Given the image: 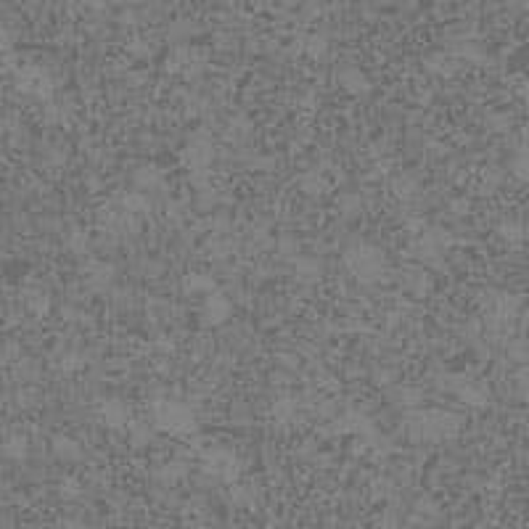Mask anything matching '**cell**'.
I'll use <instances>...</instances> for the list:
<instances>
[{
    "label": "cell",
    "instance_id": "9",
    "mask_svg": "<svg viewBox=\"0 0 529 529\" xmlns=\"http://www.w3.org/2000/svg\"><path fill=\"white\" fill-rule=\"evenodd\" d=\"M373 529H400V524L395 521V516H384L381 521H379Z\"/></svg>",
    "mask_w": 529,
    "mask_h": 529
},
{
    "label": "cell",
    "instance_id": "7",
    "mask_svg": "<svg viewBox=\"0 0 529 529\" xmlns=\"http://www.w3.org/2000/svg\"><path fill=\"white\" fill-rule=\"evenodd\" d=\"M185 289L191 291V294H194V291H210L212 294V291H214V281H210L207 276H191L185 281Z\"/></svg>",
    "mask_w": 529,
    "mask_h": 529
},
{
    "label": "cell",
    "instance_id": "2",
    "mask_svg": "<svg viewBox=\"0 0 529 529\" xmlns=\"http://www.w3.org/2000/svg\"><path fill=\"white\" fill-rule=\"evenodd\" d=\"M157 423L167 432H191L194 413L177 402H164L157 408Z\"/></svg>",
    "mask_w": 529,
    "mask_h": 529
},
{
    "label": "cell",
    "instance_id": "4",
    "mask_svg": "<svg viewBox=\"0 0 529 529\" xmlns=\"http://www.w3.org/2000/svg\"><path fill=\"white\" fill-rule=\"evenodd\" d=\"M188 164L194 167V170H201V167H207L212 161V148L207 141H196V143H191L188 148Z\"/></svg>",
    "mask_w": 529,
    "mask_h": 529
},
{
    "label": "cell",
    "instance_id": "3",
    "mask_svg": "<svg viewBox=\"0 0 529 529\" xmlns=\"http://www.w3.org/2000/svg\"><path fill=\"white\" fill-rule=\"evenodd\" d=\"M204 315H207L210 323H223L225 317L230 315V302H228L225 297H214V294H212L210 299H207V304H204Z\"/></svg>",
    "mask_w": 529,
    "mask_h": 529
},
{
    "label": "cell",
    "instance_id": "1",
    "mask_svg": "<svg viewBox=\"0 0 529 529\" xmlns=\"http://www.w3.org/2000/svg\"><path fill=\"white\" fill-rule=\"evenodd\" d=\"M347 267H349V273L360 281H379L384 276V270H386V260H384V254L376 246H370V244H360L355 249L347 251Z\"/></svg>",
    "mask_w": 529,
    "mask_h": 529
},
{
    "label": "cell",
    "instance_id": "6",
    "mask_svg": "<svg viewBox=\"0 0 529 529\" xmlns=\"http://www.w3.org/2000/svg\"><path fill=\"white\" fill-rule=\"evenodd\" d=\"M342 85H344V88H347L349 93H363V90H368V79L363 77L360 72H355V69L344 72V74H342Z\"/></svg>",
    "mask_w": 529,
    "mask_h": 529
},
{
    "label": "cell",
    "instance_id": "5",
    "mask_svg": "<svg viewBox=\"0 0 529 529\" xmlns=\"http://www.w3.org/2000/svg\"><path fill=\"white\" fill-rule=\"evenodd\" d=\"M104 421L111 426V429H119L125 423L130 421V410L125 408L122 402H106L104 405Z\"/></svg>",
    "mask_w": 529,
    "mask_h": 529
},
{
    "label": "cell",
    "instance_id": "8",
    "mask_svg": "<svg viewBox=\"0 0 529 529\" xmlns=\"http://www.w3.org/2000/svg\"><path fill=\"white\" fill-rule=\"evenodd\" d=\"M58 455H64V458H77V445L74 442H58Z\"/></svg>",
    "mask_w": 529,
    "mask_h": 529
}]
</instances>
